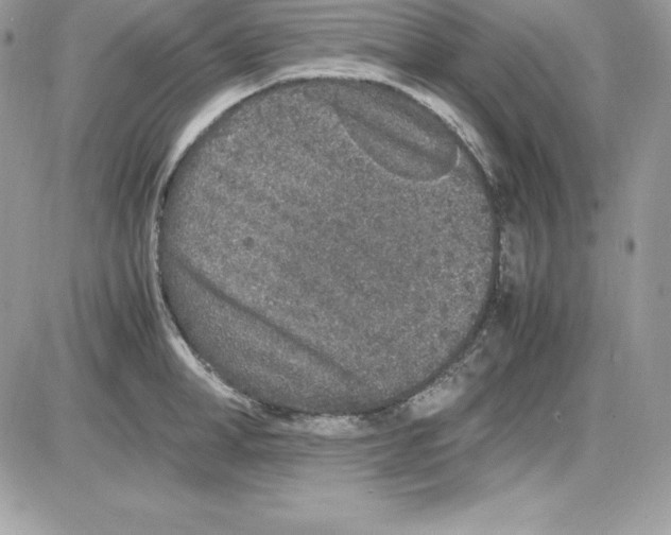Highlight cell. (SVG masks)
Masks as SVG:
<instances>
[{"mask_svg": "<svg viewBox=\"0 0 671 535\" xmlns=\"http://www.w3.org/2000/svg\"><path fill=\"white\" fill-rule=\"evenodd\" d=\"M461 386L454 383H441L415 396L408 405L409 417L424 419L450 407L460 396Z\"/></svg>", "mask_w": 671, "mask_h": 535, "instance_id": "6da1fadb", "label": "cell"}]
</instances>
